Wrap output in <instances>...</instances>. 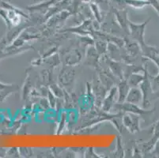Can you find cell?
<instances>
[{"label":"cell","instance_id":"cell-1","mask_svg":"<svg viewBox=\"0 0 159 158\" xmlns=\"http://www.w3.org/2000/svg\"><path fill=\"white\" fill-rule=\"evenodd\" d=\"M139 89H141L143 93V102H142V108L147 109L150 106V102L154 100V93L152 82L150 79V75L147 70V65H145V70H144V79L139 85Z\"/></svg>","mask_w":159,"mask_h":158},{"label":"cell","instance_id":"cell-2","mask_svg":"<svg viewBox=\"0 0 159 158\" xmlns=\"http://www.w3.org/2000/svg\"><path fill=\"white\" fill-rule=\"evenodd\" d=\"M150 20V18H149L141 24H135V23H133L129 21V24H128L129 34L131 35V38L135 41H136L139 45L145 43L146 26L147 25Z\"/></svg>","mask_w":159,"mask_h":158},{"label":"cell","instance_id":"cell-3","mask_svg":"<svg viewBox=\"0 0 159 158\" xmlns=\"http://www.w3.org/2000/svg\"><path fill=\"white\" fill-rule=\"evenodd\" d=\"M75 77V70L73 66H66L61 70L59 74V81L61 85L67 86L73 82Z\"/></svg>","mask_w":159,"mask_h":158},{"label":"cell","instance_id":"cell-4","mask_svg":"<svg viewBox=\"0 0 159 158\" xmlns=\"http://www.w3.org/2000/svg\"><path fill=\"white\" fill-rule=\"evenodd\" d=\"M139 116L140 115L133 114L131 115H124L122 120V123L131 132L135 133L139 130Z\"/></svg>","mask_w":159,"mask_h":158},{"label":"cell","instance_id":"cell-5","mask_svg":"<svg viewBox=\"0 0 159 158\" xmlns=\"http://www.w3.org/2000/svg\"><path fill=\"white\" fill-rule=\"evenodd\" d=\"M125 102L140 105V104L143 102V93H142L141 89L139 87L131 88L127 96Z\"/></svg>","mask_w":159,"mask_h":158},{"label":"cell","instance_id":"cell-6","mask_svg":"<svg viewBox=\"0 0 159 158\" xmlns=\"http://www.w3.org/2000/svg\"><path fill=\"white\" fill-rule=\"evenodd\" d=\"M82 59V54L77 49H73L70 52H67L65 56L64 63L66 66H75L78 64Z\"/></svg>","mask_w":159,"mask_h":158},{"label":"cell","instance_id":"cell-7","mask_svg":"<svg viewBox=\"0 0 159 158\" xmlns=\"http://www.w3.org/2000/svg\"><path fill=\"white\" fill-rule=\"evenodd\" d=\"M130 89H131V87L128 85L127 79H125V78L122 79L119 83V86H118V89H117L118 90V102L120 104L125 102V100H126Z\"/></svg>","mask_w":159,"mask_h":158},{"label":"cell","instance_id":"cell-8","mask_svg":"<svg viewBox=\"0 0 159 158\" xmlns=\"http://www.w3.org/2000/svg\"><path fill=\"white\" fill-rule=\"evenodd\" d=\"M116 93H118V90H117V88H116V87H113L109 90L108 96L104 100L103 103H102V109H103V111H110L111 108L113 107L114 102H115V97Z\"/></svg>","mask_w":159,"mask_h":158},{"label":"cell","instance_id":"cell-9","mask_svg":"<svg viewBox=\"0 0 159 158\" xmlns=\"http://www.w3.org/2000/svg\"><path fill=\"white\" fill-rule=\"evenodd\" d=\"M144 79V74H140L139 73H134L131 74L128 78H127V81H128V85H130L131 88L133 87H139L140 84L142 83V82L143 81Z\"/></svg>","mask_w":159,"mask_h":158},{"label":"cell","instance_id":"cell-10","mask_svg":"<svg viewBox=\"0 0 159 158\" xmlns=\"http://www.w3.org/2000/svg\"><path fill=\"white\" fill-rule=\"evenodd\" d=\"M98 56L99 53L94 47H89L87 50V61L89 62L88 64L98 66Z\"/></svg>","mask_w":159,"mask_h":158},{"label":"cell","instance_id":"cell-11","mask_svg":"<svg viewBox=\"0 0 159 158\" xmlns=\"http://www.w3.org/2000/svg\"><path fill=\"white\" fill-rule=\"evenodd\" d=\"M108 60H109V68L112 70V74H114L115 76L124 79V70L121 65L117 61L112 60L111 59H108Z\"/></svg>","mask_w":159,"mask_h":158},{"label":"cell","instance_id":"cell-12","mask_svg":"<svg viewBox=\"0 0 159 158\" xmlns=\"http://www.w3.org/2000/svg\"><path fill=\"white\" fill-rule=\"evenodd\" d=\"M127 6L135 9H143L147 6H150L149 0H124Z\"/></svg>","mask_w":159,"mask_h":158},{"label":"cell","instance_id":"cell-13","mask_svg":"<svg viewBox=\"0 0 159 158\" xmlns=\"http://www.w3.org/2000/svg\"><path fill=\"white\" fill-rule=\"evenodd\" d=\"M95 48L99 55H103L108 51V43L105 42V40H99L95 42Z\"/></svg>","mask_w":159,"mask_h":158},{"label":"cell","instance_id":"cell-14","mask_svg":"<svg viewBox=\"0 0 159 158\" xmlns=\"http://www.w3.org/2000/svg\"><path fill=\"white\" fill-rule=\"evenodd\" d=\"M89 7H90L91 11H92V13L94 14L95 17L97 18L98 21H101V18H102L101 15H102V14H101V10H100V8L98 7V4L95 3V2H92V3L89 5Z\"/></svg>","mask_w":159,"mask_h":158},{"label":"cell","instance_id":"cell-15","mask_svg":"<svg viewBox=\"0 0 159 158\" xmlns=\"http://www.w3.org/2000/svg\"><path fill=\"white\" fill-rule=\"evenodd\" d=\"M150 78H151V82H152V86L154 90L156 91L159 89V74L154 77L150 76Z\"/></svg>","mask_w":159,"mask_h":158},{"label":"cell","instance_id":"cell-16","mask_svg":"<svg viewBox=\"0 0 159 158\" xmlns=\"http://www.w3.org/2000/svg\"><path fill=\"white\" fill-rule=\"evenodd\" d=\"M41 75H42V79L43 82L44 83H48L50 82V78H51V75H50V73H49L48 70H44L41 71Z\"/></svg>","mask_w":159,"mask_h":158},{"label":"cell","instance_id":"cell-17","mask_svg":"<svg viewBox=\"0 0 159 158\" xmlns=\"http://www.w3.org/2000/svg\"><path fill=\"white\" fill-rule=\"evenodd\" d=\"M150 153H152L155 156H159V139L157 141V142L154 145V148H153L152 151L150 152Z\"/></svg>","mask_w":159,"mask_h":158},{"label":"cell","instance_id":"cell-18","mask_svg":"<svg viewBox=\"0 0 159 158\" xmlns=\"http://www.w3.org/2000/svg\"><path fill=\"white\" fill-rule=\"evenodd\" d=\"M157 98H159V89L154 91V100L157 99Z\"/></svg>","mask_w":159,"mask_h":158}]
</instances>
